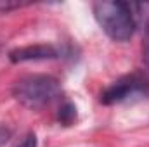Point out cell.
<instances>
[{"label":"cell","mask_w":149,"mask_h":147,"mask_svg":"<svg viewBox=\"0 0 149 147\" xmlns=\"http://www.w3.org/2000/svg\"><path fill=\"white\" fill-rule=\"evenodd\" d=\"M61 55V50L56 45L50 43H37L28 47H19L9 52V59L12 62H26V61H47V59H57Z\"/></svg>","instance_id":"cell-4"},{"label":"cell","mask_w":149,"mask_h":147,"mask_svg":"<svg viewBox=\"0 0 149 147\" xmlns=\"http://www.w3.org/2000/svg\"><path fill=\"white\" fill-rule=\"evenodd\" d=\"M16 147H37V135L35 133H28Z\"/></svg>","instance_id":"cell-6"},{"label":"cell","mask_w":149,"mask_h":147,"mask_svg":"<svg viewBox=\"0 0 149 147\" xmlns=\"http://www.w3.org/2000/svg\"><path fill=\"white\" fill-rule=\"evenodd\" d=\"M94 16L102 31L114 42L130 40L137 28L132 7L127 2H95Z\"/></svg>","instance_id":"cell-1"},{"label":"cell","mask_w":149,"mask_h":147,"mask_svg":"<svg viewBox=\"0 0 149 147\" xmlns=\"http://www.w3.org/2000/svg\"><path fill=\"white\" fill-rule=\"evenodd\" d=\"M61 94V83L50 74H28L14 83L12 95L26 107L40 109L57 99Z\"/></svg>","instance_id":"cell-2"},{"label":"cell","mask_w":149,"mask_h":147,"mask_svg":"<svg viewBox=\"0 0 149 147\" xmlns=\"http://www.w3.org/2000/svg\"><path fill=\"white\" fill-rule=\"evenodd\" d=\"M9 139H10V130L5 128V126H0V147L3 146Z\"/></svg>","instance_id":"cell-7"},{"label":"cell","mask_w":149,"mask_h":147,"mask_svg":"<svg viewBox=\"0 0 149 147\" xmlns=\"http://www.w3.org/2000/svg\"><path fill=\"white\" fill-rule=\"evenodd\" d=\"M139 95H149V83L139 74H128L116 80L101 94V102L106 106L120 104Z\"/></svg>","instance_id":"cell-3"},{"label":"cell","mask_w":149,"mask_h":147,"mask_svg":"<svg viewBox=\"0 0 149 147\" xmlns=\"http://www.w3.org/2000/svg\"><path fill=\"white\" fill-rule=\"evenodd\" d=\"M57 118H59V121L63 123V125H71L74 119H76V107H74L71 102H64L63 106H61V109H59V114H57Z\"/></svg>","instance_id":"cell-5"},{"label":"cell","mask_w":149,"mask_h":147,"mask_svg":"<svg viewBox=\"0 0 149 147\" xmlns=\"http://www.w3.org/2000/svg\"><path fill=\"white\" fill-rule=\"evenodd\" d=\"M144 64H146V69H148V83H149V40L144 45Z\"/></svg>","instance_id":"cell-8"}]
</instances>
